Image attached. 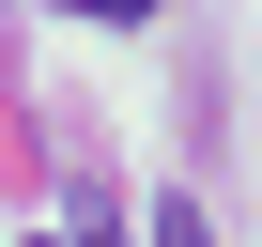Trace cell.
<instances>
[{"mask_svg":"<svg viewBox=\"0 0 262 247\" xmlns=\"http://www.w3.org/2000/svg\"><path fill=\"white\" fill-rule=\"evenodd\" d=\"M155 247H201V201H155Z\"/></svg>","mask_w":262,"mask_h":247,"instance_id":"6da1fadb","label":"cell"},{"mask_svg":"<svg viewBox=\"0 0 262 247\" xmlns=\"http://www.w3.org/2000/svg\"><path fill=\"white\" fill-rule=\"evenodd\" d=\"M47 247H123V232H108V216H62V232H47Z\"/></svg>","mask_w":262,"mask_h":247,"instance_id":"7a4b0ae2","label":"cell"},{"mask_svg":"<svg viewBox=\"0 0 262 247\" xmlns=\"http://www.w3.org/2000/svg\"><path fill=\"white\" fill-rule=\"evenodd\" d=\"M62 16H108V31H123V16H155V0H62Z\"/></svg>","mask_w":262,"mask_h":247,"instance_id":"3957f363","label":"cell"}]
</instances>
